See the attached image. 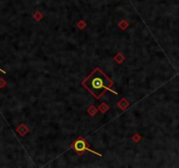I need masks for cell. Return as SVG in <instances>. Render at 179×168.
Segmentation results:
<instances>
[{
  "label": "cell",
  "instance_id": "7a4b0ae2",
  "mask_svg": "<svg viewBox=\"0 0 179 168\" xmlns=\"http://www.w3.org/2000/svg\"><path fill=\"white\" fill-rule=\"evenodd\" d=\"M74 151H76L78 153H81V152H84L85 151H91V152L96 154V155H98V156H101L100 153H98V152H96V151H94L89 149V147L88 146L86 141H85V140H83V139H78L77 141L74 143Z\"/></svg>",
  "mask_w": 179,
  "mask_h": 168
},
{
  "label": "cell",
  "instance_id": "3957f363",
  "mask_svg": "<svg viewBox=\"0 0 179 168\" xmlns=\"http://www.w3.org/2000/svg\"><path fill=\"white\" fill-rule=\"evenodd\" d=\"M0 71H2L3 73H5V71H3V70H2V69H0Z\"/></svg>",
  "mask_w": 179,
  "mask_h": 168
},
{
  "label": "cell",
  "instance_id": "6da1fadb",
  "mask_svg": "<svg viewBox=\"0 0 179 168\" xmlns=\"http://www.w3.org/2000/svg\"><path fill=\"white\" fill-rule=\"evenodd\" d=\"M112 81L100 68H96L82 81L83 85L93 96L101 98L105 92L112 86Z\"/></svg>",
  "mask_w": 179,
  "mask_h": 168
}]
</instances>
